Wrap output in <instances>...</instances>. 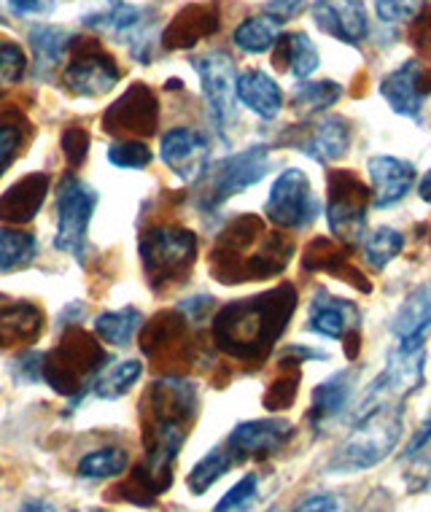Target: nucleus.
Instances as JSON below:
<instances>
[{"label":"nucleus","instance_id":"8fccbe9b","mask_svg":"<svg viewBox=\"0 0 431 512\" xmlns=\"http://www.w3.org/2000/svg\"><path fill=\"white\" fill-rule=\"evenodd\" d=\"M17 17H44L54 9V0H6Z\"/></svg>","mask_w":431,"mask_h":512},{"label":"nucleus","instance_id":"39448f33","mask_svg":"<svg viewBox=\"0 0 431 512\" xmlns=\"http://www.w3.org/2000/svg\"><path fill=\"white\" fill-rule=\"evenodd\" d=\"M270 170V149L267 146H248V149L238 151V154H229L221 162H216L213 168L205 170L203 208H219L229 200V197L246 192L248 186L259 184Z\"/></svg>","mask_w":431,"mask_h":512},{"label":"nucleus","instance_id":"473e14b6","mask_svg":"<svg viewBox=\"0 0 431 512\" xmlns=\"http://www.w3.org/2000/svg\"><path fill=\"white\" fill-rule=\"evenodd\" d=\"M343 98V87L332 79L324 81H302L294 89V111L302 116H316L324 114L326 108H332L337 100Z\"/></svg>","mask_w":431,"mask_h":512},{"label":"nucleus","instance_id":"1a4fd4ad","mask_svg":"<svg viewBox=\"0 0 431 512\" xmlns=\"http://www.w3.org/2000/svg\"><path fill=\"white\" fill-rule=\"evenodd\" d=\"M103 354L87 335L73 332L62 340V345L44 362V378L52 383V389L60 394H81V389L92 386L95 375L106 364Z\"/></svg>","mask_w":431,"mask_h":512},{"label":"nucleus","instance_id":"58836bf2","mask_svg":"<svg viewBox=\"0 0 431 512\" xmlns=\"http://www.w3.org/2000/svg\"><path fill=\"white\" fill-rule=\"evenodd\" d=\"M259 491V477L254 472H248L246 477H240L235 486L229 488L227 494L221 496V502L213 507V512H246L256 499Z\"/></svg>","mask_w":431,"mask_h":512},{"label":"nucleus","instance_id":"e433bc0d","mask_svg":"<svg viewBox=\"0 0 431 512\" xmlns=\"http://www.w3.org/2000/svg\"><path fill=\"white\" fill-rule=\"evenodd\" d=\"M38 251L36 238L22 230H0V270L11 273L33 262Z\"/></svg>","mask_w":431,"mask_h":512},{"label":"nucleus","instance_id":"3c124183","mask_svg":"<svg viewBox=\"0 0 431 512\" xmlns=\"http://www.w3.org/2000/svg\"><path fill=\"white\" fill-rule=\"evenodd\" d=\"M431 442V410L426 413V418L421 421V426L415 429L413 437H410V442H407V451H405V459H410V456H415V453H421L426 445Z\"/></svg>","mask_w":431,"mask_h":512},{"label":"nucleus","instance_id":"7ed1b4c3","mask_svg":"<svg viewBox=\"0 0 431 512\" xmlns=\"http://www.w3.org/2000/svg\"><path fill=\"white\" fill-rule=\"evenodd\" d=\"M405 432V402L378 405L367 413L356 415L351 434L326 461L329 475H356L364 469L378 467L396 451Z\"/></svg>","mask_w":431,"mask_h":512},{"label":"nucleus","instance_id":"a878e982","mask_svg":"<svg viewBox=\"0 0 431 512\" xmlns=\"http://www.w3.org/2000/svg\"><path fill=\"white\" fill-rule=\"evenodd\" d=\"M313 246H316V251L308 248V256H305V267H308V270H326V273H335L340 275V281L353 283L359 292L364 294L372 292V283L364 278L361 270H356V267L351 265V259H348V254H345L343 248L332 246L329 240H316Z\"/></svg>","mask_w":431,"mask_h":512},{"label":"nucleus","instance_id":"f257e3e1","mask_svg":"<svg viewBox=\"0 0 431 512\" xmlns=\"http://www.w3.org/2000/svg\"><path fill=\"white\" fill-rule=\"evenodd\" d=\"M294 310L297 289L291 283H281L259 297L229 302L213 321V340L235 359L262 362L286 332Z\"/></svg>","mask_w":431,"mask_h":512},{"label":"nucleus","instance_id":"c03bdc74","mask_svg":"<svg viewBox=\"0 0 431 512\" xmlns=\"http://www.w3.org/2000/svg\"><path fill=\"white\" fill-rule=\"evenodd\" d=\"M19 146H22V130H19L17 124H0V176L9 170V165L17 157Z\"/></svg>","mask_w":431,"mask_h":512},{"label":"nucleus","instance_id":"c9c22d12","mask_svg":"<svg viewBox=\"0 0 431 512\" xmlns=\"http://www.w3.org/2000/svg\"><path fill=\"white\" fill-rule=\"evenodd\" d=\"M232 464H235V459L229 456L227 448H213L208 456H203V459L194 464L189 477H186V486H189V491L194 496L205 494L208 488L216 486V480L227 475Z\"/></svg>","mask_w":431,"mask_h":512},{"label":"nucleus","instance_id":"ddd939ff","mask_svg":"<svg viewBox=\"0 0 431 512\" xmlns=\"http://www.w3.org/2000/svg\"><path fill=\"white\" fill-rule=\"evenodd\" d=\"M308 329L329 340H345L351 345L348 356L356 359L361 343V310L356 302L343 300V297H332L324 289H318L308 310Z\"/></svg>","mask_w":431,"mask_h":512},{"label":"nucleus","instance_id":"0eeeda50","mask_svg":"<svg viewBox=\"0 0 431 512\" xmlns=\"http://www.w3.org/2000/svg\"><path fill=\"white\" fill-rule=\"evenodd\" d=\"M264 213L278 230H305V227H310L321 213V203H318L316 192L310 186L308 173L300 168L283 170L270 189Z\"/></svg>","mask_w":431,"mask_h":512},{"label":"nucleus","instance_id":"6ab92c4d","mask_svg":"<svg viewBox=\"0 0 431 512\" xmlns=\"http://www.w3.org/2000/svg\"><path fill=\"white\" fill-rule=\"evenodd\" d=\"M367 173L372 181V205L378 211H386L391 205L402 203L410 189L415 186V165L407 159L391 157V154H378L367 162Z\"/></svg>","mask_w":431,"mask_h":512},{"label":"nucleus","instance_id":"412c9836","mask_svg":"<svg viewBox=\"0 0 431 512\" xmlns=\"http://www.w3.org/2000/svg\"><path fill=\"white\" fill-rule=\"evenodd\" d=\"M431 329V281L421 283L418 289L407 294L402 308L396 310L391 332L399 340V351L423 348V340Z\"/></svg>","mask_w":431,"mask_h":512},{"label":"nucleus","instance_id":"a19ab883","mask_svg":"<svg viewBox=\"0 0 431 512\" xmlns=\"http://www.w3.org/2000/svg\"><path fill=\"white\" fill-rule=\"evenodd\" d=\"M423 9L426 0H375V11L386 25H410Z\"/></svg>","mask_w":431,"mask_h":512},{"label":"nucleus","instance_id":"f8f14e48","mask_svg":"<svg viewBox=\"0 0 431 512\" xmlns=\"http://www.w3.org/2000/svg\"><path fill=\"white\" fill-rule=\"evenodd\" d=\"M423 364H426V351L415 348V351H399L396 348L388 367L380 372L378 378L372 380L370 389L361 399L359 413H367L378 405H394V402H405L410 394L423 386Z\"/></svg>","mask_w":431,"mask_h":512},{"label":"nucleus","instance_id":"423d86ee","mask_svg":"<svg viewBox=\"0 0 431 512\" xmlns=\"http://www.w3.org/2000/svg\"><path fill=\"white\" fill-rule=\"evenodd\" d=\"M197 256V238L181 227H151L141 235L143 270L154 286L178 281Z\"/></svg>","mask_w":431,"mask_h":512},{"label":"nucleus","instance_id":"c85d7f7f","mask_svg":"<svg viewBox=\"0 0 431 512\" xmlns=\"http://www.w3.org/2000/svg\"><path fill=\"white\" fill-rule=\"evenodd\" d=\"M41 332V310L27 302L0 305V345L27 343Z\"/></svg>","mask_w":431,"mask_h":512},{"label":"nucleus","instance_id":"f704fd0d","mask_svg":"<svg viewBox=\"0 0 431 512\" xmlns=\"http://www.w3.org/2000/svg\"><path fill=\"white\" fill-rule=\"evenodd\" d=\"M143 316L138 308H122L111 310V313H103L97 316L95 332L97 337L108 345H127L135 337V332L141 329Z\"/></svg>","mask_w":431,"mask_h":512},{"label":"nucleus","instance_id":"4468645a","mask_svg":"<svg viewBox=\"0 0 431 512\" xmlns=\"http://www.w3.org/2000/svg\"><path fill=\"white\" fill-rule=\"evenodd\" d=\"M380 95L394 114L418 119L431 95V68L421 60H405L383 76Z\"/></svg>","mask_w":431,"mask_h":512},{"label":"nucleus","instance_id":"864d4df0","mask_svg":"<svg viewBox=\"0 0 431 512\" xmlns=\"http://www.w3.org/2000/svg\"><path fill=\"white\" fill-rule=\"evenodd\" d=\"M418 195H421L423 203H431V168L423 173L421 184H418Z\"/></svg>","mask_w":431,"mask_h":512},{"label":"nucleus","instance_id":"cd10ccee","mask_svg":"<svg viewBox=\"0 0 431 512\" xmlns=\"http://www.w3.org/2000/svg\"><path fill=\"white\" fill-rule=\"evenodd\" d=\"M216 27H219V22H216L211 11L203 9V6H189L168 27L165 46H170V49H186V46L197 44L200 38L211 36Z\"/></svg>","mask_w":431,"mask_h":512},{"label":"nucleus","instance_id":"ea45409f","mask_svg":"<svg viewBox=\"0 0 431 512\" xmlns=\"http://www.w3.org/2000/svg\"><path fill=\"white\" fill-rule=\"evenodd\" d=\"M27 57L14 41L0 38V92L9 89L11 84H17L25 76Z\"/></svg>","mask_w":431,"mask_h":512},{"label":"nucleus","instance_id":"f3484780","mask_svg":"<svg viewBox=\"0 0 431 512\" xmlns=\"http://www.w3.org/2000/svg\"><path fill=\"white\" fill-rule=\"evenodd\" d=\"M313 22L340 44L359 46L370 36V14L364 0H316Z\"/></svg>","mask_w":431,"mask_h":512},{"label":"nucleus","instance_id":"b1692460","mask_svg":"<svg viewBox=\"0 0 431 512\" xmlns=\"http://www.w3.org/2000/svg\"><path fill=\"white\" fill-rule=\"evenodd\" d=\"M46 192H49V176L46 173L25 176L0 197V219L11 221V224H25L41 211Z\"/></svg>","mask_w":431,"mask_h":512},{"label":"nucleus","instance_id":"79ce46f5","mask_svg":"<svg viewBox=\"0 0 431 512\" xmlns=\"http://www.w3.org/2000/svg\"><path fill=\"white\" fill-rule=\"evenodd\" d=\"M108 159H111V165H116V168L141 170L151 162V151L149 146L141 141H122L114 143V146L108 149Z\"/></svg>","mask_w":431,"mask_h":512},{"label":"nucleus","instance_id":"20e7f679","mask_svg":"<svg viewBox=\"0 0 431 512\" xmlns=\"http://www.w3.org/2000/svg\"><path fill=\"white\" fill-rule=\"evenodd\" d=\"M372 205V192L351 170L329 173V200H326V221L329 232L340 243H359L367 232V211Z\"/></svg>","mask_w":431,"mask_h":512},{"label":"nucleus","instance_id":"bb28decb","mask_svg":"<svg viewBox=\"0 0 431 512\" xmlns=\"http://www.w3.org/2000/svg\"><path fill=\"white\" fill-rule=\"evenodd\" d=\"M318 62H321V57H318L316 44L310 41L308 33H289V36L281 38V49L275 54V65L278 68L283 65L294 79L305 81L308 76H313Z\"/></svg>","mask_w":431,"mask_h":512},{"label":"nucleus","instance_id":"2f4dec72","mask_svg":"<svg viewBox=\"0 0 431 512\" xmlns=\"http://www.w3.org/2000/svg\"><path fill=\"white\" fill-rule=\"evenodd\" d=\"M30 46L36 54V68L38 73H49L57 68V62H62L68 46H71V36L68 30L54 25H36L30 30Z\"/></svg>","mask_w":431,"mask_h":512},{"label":"nucleus","instance_id":"c756f323","mask_svg":"<svg viewBox=\"0 0 431 512\" xmlns=\"http://www.w3.org/2000/svg\"><path fill=\"white\" fill-rule=\"evenodd\" d=\"M283 22H278L270 14H259V17H248L243 19L235 33H232V41L238 46L240 52L246 54H262L267 49H273L281 38Z\"/></svg>","mask_w":431,"mask_h":512},{"label":"nucleus","instance_id":"a211bd4d","mask_svg":"<svg viewBox=\"0 0 431 512\" xmlns=\"http://www.w3.org/2000/svg\"><path fill=\"white\" fill-rule=\"evenodd\" d=\"M116 62L100 49H84L76 54L62 73V84L79 98H100L119 84Z\"/></svg>","mask_w":431,"mask_h":512},{"label":"nucleus","instance_id":"7c9ffc66","mask_svg":"<svg viewBox=\"0 0 431 512\" xmlns=\"http://www.w3.org/2000/svg\"><path fill=\"white\" fill-rule=\"evenodd\" d=\"M405 248V235L394 227H375L372 232H364L361 238V259L372 270H383L394 262Z\"/></svg>","mask_w":431,"mask_h":512},{"label":"nucleus","instance_id":"de8ad7c7","mask_svg":"<svg viewBox=\"0 0 431 512\" xmlns=\"http://www.w3.org/2000/svg\"><path fill=\"white\" fill-rule=\"evenodd\" d=\"M87 146H89V138L84 130H68L65 138H62V149L71 159V165H79L81 159L87 157Z\"/></svg>","mask_w":431,"mask_h":512},{"label":"nucleus","instance_id":"9d476101","mask_svg":"<svg viewBox=\"0 0 431 512\" xmlns=\"http://www.w3.org/2000/svg\"><path fill=\"white\" fill-rule=\"evenodd\" d=\"M149 11L130 6L124 0H95L92 9L81 14V25L92 27V30H103L111 33L119 41L130 46V52L138 60H149V46L154 44L151 36V19Z\"/></svg>","mask_w":431,"mask_h":512},{"label":"nucleus","instance_id":"49530a36","mask_svg":"<svg viewBox=\"0 0 431 512\" xmlns=\"http://www.w3.org/2000/svg\"><path fill=\"white\" fill-rule=\"evenodd\" d=\"M291 512H343V502L335 494H313Z\"/></svg>","mask_w":431,"mask_h":512},{"label":"nucleus","instance_id":"dca6fc26","mask_svg":"<svg viewBox=\"0 0 431 512\" xmlns=\"http://www.w3.org/2000/svg\"><path fill=\"white\" fill-rule=\"evenodd\" d=\"M294 437V426L283 418H259L246 421L232 429L227 437V451L235 461L243 459H264L281 451L283 445Z\"/></svg>","mask_w":431,"mask_h":512},{"label":"nucleus","instance_id":"aec40b11","mask_svg":"<svg viewBox=\"0 0 431 512\" xmlns=\"http://www.w3.org/2000/svg\"><path fill=\"white\" fill-rule=\"evenodd\" d=\"M157 98L149 87L132 84L106 114L108 133L149 135L157 127Z\"/></svg>","mask_w":431,"mask_h":512},{"label":"nucleus","instance_id":"4be33fe9","mask_svg":"<svg viewBox=\"0 0 431 512\" xmlns=\"http://www.w3.org/2000/svg\"><path fill=\"white\" fill-rule=\"evenodd\" d=\"M353 391H356V370H340L324 383H318L310 402V424L324 429L326 424L340 418L351 405Z\"/></svg>","mask_w":431,"mask_h":512},{"label":"nucleus","instance_id":"6e6552de","mask_svg":"<svg viewBox=\"0 0 431 512\" xmlns=\"http://www.w3.org/2000/svg\"><path fill=\"white\" fill-rule=\"evenodd\" d=\"M192 68L203 84V98L208 103V114L216 127L221 141L229 138V127L238 116V95H235V62L224 52H208L203 57H194Z\"/></svg>","mask_w":431,"mask_h":512},{"label":"nucleus","instance_id":"393cba45","mask_svg":"<svg viewBox=\"0 0 431 512\" xmlns=\"http://www.w3.org/2000/svg\"><path fill=\"white\" fill-rule=\"evenodd\" d=\"M235 95L259 119H275L283 108V92L264 71H243L235 81Z\"/></svg>","mask_w":431,"mask_h":512},{"label":"nucleus","instance_id":"72a5a7b5","mask_svg":"<svg viewBox=\"0 0 431 512\" xmlns=\"http://www.w3.org/2000/svg\"><path fill=\"white\" fill-rule=\"evenodd\" d=\"M141 362L135 359H127V362H114L106 364L103 370L97 372L95 380H92V391H95L100 399H116L130 391V386L135 380L141 378Z\"/></svg>","mask_w":431,"mask_h":512},{"label":"nucleus","instance_id":"a18cd8bd","mask_svg":"<svg viewBox=\"0 0 431 512\" xmlns=\"http://www.w3.org/2000/svg\"><path fill=\"white\" fill-rule=\"evenodd\" d=\"M413 44L415 49L426 57V65H431V9H423L418 17L413 19Z\"/></svg>","mask_w":431,"mask_h":512},{"label":"nucleus","instance_id":"9b49d317","mask_svg":"<svg viewBox=\"0 0 431 512\" xmlns=\"http://www.w3.org/2000/svg\"><path fill=\"white\" fill-rule=\"evenodd\" d=\"M97 205V192L79 178H65L57 195V235L54 248L81 256L87 248V232Z\"/></svg>","mask_w":431,"mask_h":512},{"label":"nucleus","instance_id":"37998d69","mask_svg":"<svg viewBox=\"0 0 431 512\" xmlns=\"http://www.w3.org/2000/svg\"><path fill=\"white\" fill-rule=\"evenodd\" d=\"M297 383H300V375L291 372V375H283L270 386L267 397H264V405L270 410H286V407L297 399Z\"/></svg>","mask_w":431,"mask_h":512},{"label":"nucleus","instance_id":"f03ea898","mask_svg":"<svg viewBox=\"0 0 431 512\" xmlns=\"http://www.w3.org/2000/svg\"><path fill=\"white\" fill-rule=\"evenodd\" d=\"M294 243L281 232L264 230L262 219L240 216L213 248V270L219 281H264L286 270Z\"/></svg>","mask_w":431,"mask_h":512},{"label":"nucleus","instance_id":"5701e85b","mask_svg":"<svg viewBox=\"0 0 431 512\" xmlns=\"http://www.w3.org/2000/svg\"><path fill=\"white\" fill-rule=\"evenodd\" d=\"M351 124L345 122L343 116H324L321 122L310 130V135L300 143L302 154L316 159L321 165L343 159L351 149Z\"/></svg>","mask_w":431,"mask_h":512},{"label":"nucleus","instance_id":"09e8293b","mask_svg":"<svg viewBox=\"0 0 431 512\" xmlns=\"http://www.w3.org/2000/svg\"><path fill=\"white\" fill-rule=\"evenodd\" d=\"M302 6H305V0H267L264 3V14H270L278 22H289V19L300 14Z\"/></svg>","mask_w":431,"mask_h":512},{"label":"nucleus","instance_id":"603ef678","mask_svg":"<svg viewBox=\"0 0 431 512\" xmlns=\"http://www.w3.org/2000/svg\"><path fill=\"white\" fill-rule=\"evenodd\" d=\"M19 512H57L54 510V504L44 502V499H30L19 507Z\"/></svg>","mask_w":431,"mask_h":512},{"label":"nucleus","instance_id":"2eb2a0df","mask_svg":"<svg viewBox=\"0 0 431 512\" xmlns=\"http://www.w3.org/2000/svg\"><path fill=\"white\" fill-rule=\"evenodd\" d=\"M159 157L186 184H197L211 162V146L200 130L192 127H173L162 135Z\"/></svg>","mask_w":431,"mask_h":512},{"label":"nucleus","instance_id":"4c0bfd02","mask_svg":"<svg viewBox=\"0 0 431 512\" xmlns=\"http://www.w3.org/2000/svg\"><path fill=\"white\" fill-rule=\"evenodd\" d=\"M127 451L122 448H100V451L87 453L76 467V475L87 480H106V477L122 475L127 469Z\"/></svg>","mask_w":431,"mask_h":512}]
</instances>
